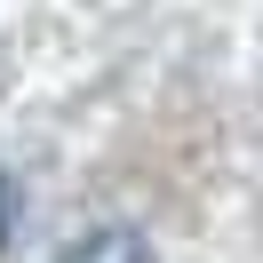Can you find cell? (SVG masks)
<instances>
[{
	"label": "cell",
	"mask_w": 263,
	"mask_h": 263,
	"mask_svg": "<svg viewBox=\"0 0 263 263\" xmlns=\"http://www.w3.org/2000/svg\"><path fill=\"white\" fill-rule=\"evenodd\" d=\"M56 263H152V247H144L136 223H104V231H88V239H72Z\"/></svg>",
	"instance_id": "1"
},
{
	"label": "cell",
	"mask_w": 263,
	"mask_h": 263,
	"mask_svg": "<svg viewBox=\"0 0 263 263\" xmlns=\"http://www.w3.org/2000/svg\"><path fill=\"white\" fill-rule=\"evenodd\" d=\"M0 231H8V183H0Z\"/></svg>",
	"instance_id": "2"
}]
</instances>
